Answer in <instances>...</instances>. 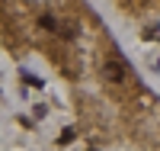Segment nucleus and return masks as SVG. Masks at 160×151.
Wrapping results in <instances>:
<instances>
[{
  "mask_svg": "<svg viewBox=\"0 0 160 151\" xmlns=\"http://www.w3.org/2000/svg\"><path fill=\"white\" fill-rule=\"evenodd\" d=\"M38 26H42V29H48V32H55V35H61V39H77V23L68 19V16L42 13V16H38Z\"/></svg>",
  "mask_w": 160,
  "mask_h": 151,
  "instance_id": "1",
  "label": "nucleus"
},
{
  "mask_svg": "<svg viewBox=\"0 0 160 151\" xmlns=\"http://www.w3.org/2000/svg\"><path fill=\"white\" fill-rule=\"evenodd\" d=\"M102 77L109 80V84H122V80L128 77V67H125V61L122 58H109L102 64Z\"/></svg>",
  "mask_w": 160,
  "mask_h": 151,
  "instance_id": "2",
  "label": "nucleus"
}]
</instances>
